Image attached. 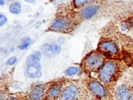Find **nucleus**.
<instances>
[{"label": "nucleus", "mask_w": 133, "mask_h": 100, "mask_svg": "<svg viewBox=\"0 0 133 100\" xmlns=\"http://www.w3.org/2000/svg\"><path fill=\"white\" fill-rule=\"evenodd\" d=\"M71 80L70 79L66 78L52 80L46 92L43 100H58L63 90Z\"/></svg>", "instance_id": "nucleus-10"}, {"label": "nucleus", "mask_w": 133, "mask_h": 100, "mask_svg": "<svg viewBox=\"0 0 133 100\" xmlns=\"http://www.w3.org/2000/svg\"><path fill=\"white\" fill-rule=\"evenodd\" d=\"M25 100H28V99H27V98H26Z\"/></svg>", "instance_id": "nucleus-21"}, {"label": "nucleus", "mask_w": 133, "mask_h": 100, "mask_svg": "<svg viewBox=\"0 0 133 100\" xmlns=\"http://www.w3.org/2000/svg\"><path fill=\"white\" fill-rule=\"evenodd\" d=\"M22 93H16L8 95L6 100H22Z\"/></svg>", "instance_id": "nucleus-16"}, {"label": "nucleus", "mask_w": 133, "mask_h": 100, "mask_svg": "<svg viewBox=\"0 0 133 100\" xmlns=\"http://www.w3.org/2000/svg\"><path fill=\"white\" fill-rule=\"evenodd\" d=\"M125 66L117 59H106L97 72V79L112 94L113 90L121 79Z\"/></svg>", "instance_id": "nucleus-2"}, {"label": "nucleus", "mask_w": 133, "mask_h": 100, "mask_svg": "<svg viewBox=\"0 0 133 100\" xmlns=\"http://www.w3.org/2000/svg\"><path fill=\"white\" fill-rule=\"evenodd\" d=\"M4 3H5V2H4V1L0 0V4H1V5H3V4H4Z\"/></svg>", "instance_id": "nucleus-20"}, {"label": "nucleus", "mask_w": 133, "mask_h": 100, "mask_svg": "<svg viewBox=\"0 0 133 100\" xmlns=\"http://www.w3.org/2000/svg\"><path fill=\"white\" fill-rule=\"evenodd\" d=\"M58 100H94L85 79L71 80Z\"/></svg>", "instance_id": "nucleus-3"}, {"label": "nucleus", "mask_w": 133, "mask_h": 100, "mask_svg": "<svg viewBox=\"0 0 133 100\" xmlns=\"http://www.w3.org/2000/svg\"><path fill=\"white\" fill-rule=\"evenodd\" d=\"M79 71V69L75 66H71L68 68L65 71V73L67 76H74L77 74Z\"/></svg>", "instance_id": "nucleus-15"}, {"label": "nucleus", "mask_w": 133, "mask_h": 100, "mask_svg": "<svg viewBox=\"0 0 133 100\" xmlns=\"http://www.w3.org/2000/svg\"><path fill=\"white\" fill-rule=\"evenodd\" d=\"M81 23L75 16V10L71 6H61L58 8L55 18L48 31L69 34L73 32Z\"/></svg>", "instance_id": "nucleus-1"}, {"label": "nucleus", "mask_w": 133, "mask_h": 100, "mask_svg": "<svg viewBox=\"0 0 133 100\" xmlns=\"http://www.w3.org/2000/svg\"><path fill=\"white\" fill-rule=\"evenodd\" d=\"M127 47H128V51H129L130 54H131V56L133 57V44H132L128 45L127 46Z\"/></svg>", "instance_id": "nucleus-19"}, {"label": "nucleus", "mask_w": 133, "mask_h": 100, "mask_svg": "<svg viewBox=\"0 0 133 100\" xmlns=\"http://www.w3.org/2000/svg\"><path fill=\"white\" fill-rule=\"evenodd\" d=\"M41 49V53L45 57L52 58L60 53L61 47L60 45L56 44L45 43L42 45Z\"/></svg>", "instance_id": "nucleus-12"}, {"label": "nucleus", "mask_w": 133, "mask_h": 100, "mask_svg": "<svg viewBox=\"0 0 133 100\" xmlns=\"http://www.w3.org/2000/svg\"><path fill=\"white\" fill-rule=\"evenodd\" d=\"M112 95L114 100H133V85L120 79L113 90Z\"/></svg>", "instance_id": "nucleus-9"}, {"label": "nucleus", "mask_w": 133, "mask_h": 100, "mask_svg": "<svg viewBox=\"0 0 133 100\" xmlns=\"http://www.w3.org/2000/svg\"><path fill=\"white\" fill-rule=\"evenodd\" d=\"M107 59H117L120 54V48L116 39L112 36L108 30L104 27L101 34V36L96 49Z\"/></svg>", "instance_id": "nucleus-4"}, {"label": "nucleus", "mask_w": 133, "mask_h": 100, "mask_svg": "<svg viewBox=\"0 0 133 100\" xmlns=\"http://www.w3.org/2000/svg\"><path fill=\"white\" fill-rule=\"evenodd\" d=\"M107 58L97 49L88 53L82 60L81 68L86 74L97 73Z\"/></svg>", "instance_id": "nucleus-5"}, {"label": "nucleus", "mask_w": 133, "mask_h": 100, "mask_svg": "<svg viewBox=\"0 0 133 100\" xmlns=\"http://www.w3.org/2000/svg\"><path fill=\"white\" fill-rule=\"evenodd\" d=\"M103 1H91L85 7L75 11V16L80 23L82 21L90 20L98 17L103 12L105 6Z\"/></svg>", "instance_id": "nucleus-6"}, {"label": "nucleus", "mask_w": 133, "mask_h": 100, "mask_svg": "<svg viewBox=\"0 0 133 100\" xmlns=\"http://www.w3.org/2000/svg\"><path fill=\"white\" fill-rule=\"evenodd\" d=\"M31 42V39L29 37H24L22 39L21 44L18 46L20 49H25L29 46Z\"/></svg>", "instance_id": "nucleus-14"}, {"label": "nucleus", "mask_w": 133, "mask_h": 100, "mask_svg": "<svg viewBox=\"0 0 133 100\" xmlns=\"http://www.w3.org/2000/svg\"><path fill=\"white\" fill-rule=\"evenodd\" d=\"M7 21V19L5 16L4 15L1 14L0 15V25L1 26H2L4 24L6 23V22Z\"/></svg>", "instance_id": "nucleus-18"}, {"label": "nucleus", "mask_w": 133, "mask_h": 100, "mask_svg": "<svg viewBox=\"0 0 133 100\" xmlns=\"http://www.w3.org/2000/svg\"><path fill=\"white\" fill-rule=\"evenodd\" d=\"M52 81L46 83H33L25 93L28 100H43L46 92Z\"/></svg>", "instance_id": "nucleus-11"}, {"label": "nucleus", "mask_w": 133, "mask_h": 100, "mask_svg": "<svg viewBox=\"0 0 133 100\" xmlns=\"http://www.w3.org/2000/svg\"><path fill=\"white\" fill-rule=\"evenodd\" d=\"M42 53L36 52L26 58L25 73L31 78H39L42 76V67L40 63Z\"/></svg>", "instance_id": "nucleus-8"}, {"label": "nucleus", "mask_w": 133, "mask_h": 100, "mask_svg": "<svg viewBox=\"0 0 133 100\" xmlns=\"http://www.w3.org/2000/svg\"><path fill=\"white\" fill-rule=\"evenodd\" d=\"M9 11L13 14H18L21 10V5L18 2H15L11 3L9 8Z\"/></svg>", "instance_id": "nucleus-13"}, {"label": "nucleus", "mask_w": 133, "mask_h": 100, "mask_svg": "<svg viewBox=\"0 0 133 100\" xmlns=\"http://www.w3.org/2000/svg\"><path fill=\"white\" fill-rule=\"evenodd\" d=\"M17 60V58L15 56H13L9 58L7 61H6V64L8 65H12L14 64Z\"/></svg>", "instance_id": "nucleus-17"}, {"label": "nucleus", "mask_w": 133, "mask_h": 100, "mask_svg": "<svg viewBox=\"0 0 133 100\" xmlns=\"http://www.w3.org/2000/svg\"><path fill=\"white\" fill-rule=\"evenodd\" d=\"M85 80L94 100H114L112 93L97 78L88 77Z\"/></svg>", "instance_id": "nucleus-7"}]
</instances>
